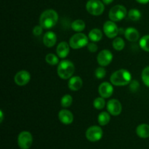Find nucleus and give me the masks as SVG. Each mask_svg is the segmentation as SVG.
Masks as SVG:
<instances>
[{"label": "nucleus", "mask_w": 149, "mask_h": 149, "mask_svg": "<svg viewBox=\"0 0 149 149\" xmlns=\"http://www.w3.org/2000/svg\"><path fill=\"white\" fill-rule=\"evenodd\" d=\"M57 42V36L54 32L48 31L44 35L43 43L47 47H52Z\"/></svg>", "instance_id": "obj_17"}, {"label": "nucleus", "mask_w": 149, "mask_h": 149, "mask_svg": "<svg viewBox=\"0 0 149 149\" xmlns=\"http://www.w3.org/2000/svg\"><path fill=\"white\" fill-rule=\"evenodd\" d=\"M103 31L107 37L113 39L119 34V28L113 21L108 20L103 25Z\"/></svg>", "instance_id": "obj_9"}, {"label": "nucleus", "mask_w": 149, "mask_h": 149, "mask_svg": "<svg viewBox=\"0 0 149 149\" xmlns=\"http://www.w3.org/2000/svg\"><path fill=\"white\" fill-rule=\"evenodd\" d=\"M111 120V116L110 113H107L106 111L101 112L100 114L98 115L97 117V122H98L99 125L101 126H105V125H108Z\"/></svg>", "instance_id": "obj_21"}, {"label": "nucleus", "mask_w": 149, "mask_h": 149, "mask_svg": "<svg viewBox=\"0 0 149 149\" xmlns=\"http://www.w3.org/2000/svg\"><path fill=\"white\" fill-rule=\"evenodd\" d=\"M31 74L27 71H20L15 76V82L18 86H25L30 81Z\"/></svg>", "instance_id": "obj_12"}, {"label": "nucleus", "mask_w": 149, "mask_h": 149, "mask_svg": "<svg viewBox=\"0 0 149 149\" xmlns=\"http://www.w3.org/2000/svg\"><path fill=\"white\" fill-rule=\"evenodd\" d=\"M0 116H1V119H0V122H3V118H4V114H3V111H0Z\"/></svg>", "instance_id": "obj_36"}, {"label": "nucleus", "mask_w": 149, "mask_h": 149, "mask_svg": "<svg viewBox=\"0 0 149 149\" xmlns=\"http://www.w3.org/2000/svg\"><path fill=\"white\" fill-rule=\"evenodd\" d=\"M45 61H46V62L48 64H49L51 65H57L59 63V60H58V56L52 53L47 54L46 55V57H45Z\"/></svg>", "instance_id": "obj_26"}, {"label": "nucleus", "mask_w": 149, "mask_h": 149, "mask_svg": "<svg viewBox=\"0 0 149 149\" xmlns=\"http://www.w3.org/2000/svg\"><path fill=\"white\" fill-rule=\"evenodd\" d=\"M140 47L141 49H143L146 52H149V35H146L143 36L139 42Z\"/></svg>", "instance_id": "obj_25"}, {"label": "nucleus", "mask_w": 149, "mask_h": 149, "mask_svg": "<svg viewBox=\"0 0 149 149\" xmlns=\"http://www.w3.org/2000/svg\"><path fill=\"white\" fill-rule=\"evenodd\" d=\"M103 135V130L99 126H91L87 130L85 133L86 138L90 142H97L102 138Z\"/></svg>", "instance_id": "obj_7"}, {"label": "nucleus", "mask_w": 149, "mask_h": 149, "mask_svg": "<svg viewBox=\"0 0 149 149\" xmlns=\"http://www.w3.org/2000/svg\"><path fill=\"white\" fill-rule=\"evenodd\" d=\"M58 15L55 10H45L39 17V25L45 29H50L58 23Z\"/></svg>", "instance_id": "obj_1"}, {"label": "nucleus", "mask_w": 149, "mask_h": 149, "mask_svg": "<svg viewBox=\"0 0 149 149\" xmlns=\"http://www.w3.org/2000/svg\"><path fill=\"white\" fill-rule=\"evenodd\" d=\"M82 79H81V77H77V76L70 78L68 83V88L72 90V91H78V90H79L82 87Z\"/></svg>", "instance_id": "obj_16"}, {"label": "nucleus", "mask_w": 149, "mask_h": 149, "mask_svg": "<svg viewBox=\"0 0 149 149\" xmlns=\"http://www.w3.org/2000/svg\"><path fill=\"white\" fill-rule=\"evenodd\" d=\"M73 98L71 95H65L63 96L62 99H61V106L63 108H68L72 104Z\"/></svg>", "instance_id": "obj_28"}, {"label": "nucleus", "mask_w": 149, "mask_h": 149, "mask_svg": "<svg viewBox=\"0 0 149 149\" xmlns=\"http://www.w3.org/2000/svg\"><path fill=\"white\" fill-rule=\"evenodd\" d=\"M103 1V2L105 4H111V3L113 2V0H102Z\"/></svg>", "instance_id": "obj_35"}, {"label": "nucleus", "mask_w": 149, "mask_h": 149, "mask_svg": "<svg viewBox=\"0 0 149 149\" xmlns=\"http://www.w3.org/2000/svg\"><path fill=\"white\" fill-rule=\"evenodd\" d=\"M56 52L58 57L61 58H65L70 52V45L65 42H62L58 44L56 48Z\"/></svg>", "instance_id": "obj_15"}, {"label": "nucleus", "mask_w": 149, "mask_h": 149, "mask_svg": "<svg viewBox=\"0 0 149 149\" xmlns=\"http://www.w3.org/2000/svg\"><path fill=\"white\" fill-rule=\"evenodd\" d=\"M75 71V66L71 61L64 60L59 63L57 73L60 78L63 79H68L72 77Z\"/></svg>", "instance_id": "obj_3"}, {"label": "nucleus", "mask_w": 149, "mask_h": 149, "mask_svg": "<svg viewBox=\"0 0 149 149\" xmlns=\"http://www.w3.org/2000/svg\"><path fill=\"white\" fill-rule=\"evenodd\" d=\"M58 119L61 123L68 125L72 123L74 121V115L70 111L63 109L58 113Z\"/></svg>", "instance_id": "obj_14"}, {"label": "nucleus", "mask_w": 149, "mask_h": 149, "mask_svg": "<svg viewBox=\"0 0 149 149\" xmlns=\"http://www.w3.org/2000/svg\"><path fill=\"white\" fill-rule=\"evenodd\" d=\"M93 106L97 110H101L106 106V101H105V98L100 97H97L95 99L94 102H93Z\"/></svg>", "instance_id": "obj_27"}, {"label": "nucleus", "mask_w": 149, "mask_h": 149, "mask_svg": "<svg viewBox=\"0 0 149 149\" xmlns=\"http://www.w3.org/2000/svg\"><path fill=\"white\" fill-rule=\"evenodd\" d=\"M87 45H88V38L84 33L80 32L71 36L69 40L70 47L74 49H81Z\"/></svg>", "instance_id": "obj_5"}, {"label": "nucleus", "mask_w": 149, "mask_h": 149, "mask_svg": "<svg viewBox=\"0 0 149 149\" xmlns=\"http://www.w3.org/2000/svg\"><path fill=\"white\" fill-rule=\"evenodd\" d=\"M138 86H139V84H138V82L137 81H132V83H131L130 84V88L132 89V91H135V90L138 89Z\"/></svg>", "instance_id": "obj_33"}, {"label": "nucleus", "mask_w": 149, "mask_h": 149, "mask_svg": "<svg viewBox=\"0 0 149 149\" xmlns=\"http://www.w3.org/2000/svg\"><path fill=\"white\" fill-rule=\"evenodd\" d=\"M138 3H141V4H147L149 2V0H136Z\"/></svg>", "instance_id": "obj_34"}, {"label": "nucleus", "mask_w": 149, "mask_h": 149, "mask_svg": "<svg viewBox=\"0 0 149 149\" xmlns=\"http://www.w3.org/2000/svg\"><path fill=\"white\" fill-rule=\"evenodd\" d=\"M42 31H43V28L40 25L35 26L33 29V35H35V36H40L42 33Z\"/></svg>", "instance_id": "obj_31"}, {"label": "nucleus", "mask_w": 149, "mask_h": 149, "mask_svg": "<svg viewBox=\"0 0 149 149\" xmlns=\"http://www.w3.org/2000/svg\"><path fill=\"white\" fill-rule=\"evenodd\" d=\"M107 110L112 116H119L122 111V106L116 99H111L107 103Z\"/></svg>", "instance_id": "obj_11"}, {"label": "nucleus", "mask_w": 149, "mask_h": 149, "mask_svg": "<svg viewBox=\"0 0 149 149\" xmlns=\"http://www.w3.org/2000/svg\"><path fill=\"white\" fill-rule=\"evenodd\" d=\"M127 14L126 7H124L123 5H118L113 6L110 10L109 13V17L111 20L113 22H118L123 20Z\"/></svg>", "instance_id": "obj_6"}, {"label": "nucleus", "mask_w": 149, "mask_h": 149, "mask_svg": "<svg viewBox=\"0 0 149 149\" xmlns=\"http://www.w3.org/2000/svg\"><path fill=\"white\" fill-rule=\"evenodd\" d=\"M113 49H116L117 51H121L124 49L125 46V41L122 39L121 37H116L113 41Z\"/></svg>", "instance_id": "obj_23"}, {"label": "nucleus", "mask_w": 149, "mask_h": 149, "mask_svg": "<svg viewBox=\"0 0 149 149\" xmlns=\"http://www.w3.org/2000/svg\"><path fill=\"white\" fill-rule=\"evenodd\" d=\"M87 48L90 52H95L97 50V46L94 42H92L87 45Z\"/></svg>", "instance_id": "obj_32"}, {"label": "nucleus", "mask_w": 149, "mask_h": 149, "mask_svg": "<svg viewBox=\"0 0 149 149\" xmlns=\"http://www.w3.org/2000/svg\"><path fill=\"white\" fill-rule=\"evenodd\" d=\"M141 77H142V80L144 84H146V86L149 87V66L146 67L143 70Z\"/></svg>", "instance_id": "obj_29"}, {"label": "nucleus", "mask_w": 149, "mask_h": 149, "mask_svg": "<svg viewBox=\"0 0 149 149\" xmlns=\"http://www.w3.org/2000/svg\"><path fill=\"white\" fill-rule=\"evenodd\" d=\"M132 76L126 69H120L115 71L111 76V82L112 84L118 87L126 86L131 81Z\"/></svg>", "instance_id": "obj_2"}, {"label": "nucleus", "mask_w": 149, "mask_h": 149, "mask_svg": "<svg viewBox=\"0 0 149 149\" xmlns=\"http://www.w3.org/2000/svg\"><path fill=\"white\" fill-rule=\"evenodd\" d=\"M136 133L141 138H149V125L146 124H141L138 125L136 129Z\"/></svg>", "instance_id": "obj_19"}, {"label": "nucleus", "mask_w": 149, "mask_h": 149, "mask_svg": "<svg viewBox=\"0 0 149 149\" xmlns=\"http://www.w3.org/2000/svg\"><path fill=\"white\" fill-rule=\"evenodd\" d=\"M88 38L93 42H99L103 38V33L98 29H93L90 31Z\"/></svg>", "instance_id": "obj_20"}, {"label": "nucleus", "mask_w": 149, "mask_h": 149, "mask_svg": "<svg viewBox=\"0 0 149 149\" xmlns=\"http://www.w3.org/2000/svg\"><path fill=\"white\" fill-rule=\"evenodd\" d=\"M128 17L132 21H138L141 17V13L138 9H131L128 12Z\"/></svg>", "instance_id": "obj_24"}, {"label": "nucleus", "mask_w": 149, "mask_h": 149, "mask_svg": "<svg viewBox=\"0 0 149 149\" xmlns=\"http://www.w3.org/2000/svg\"><path fill=\"white\" fill-rule=\"evenodd\" d=\"M86 10L92 15H100L105 10L104 3L100 0H89L86 4Z\"/></svg>", "instance_id": "obj_4"}, {"label": "nucleus", "mask_w": 149, "mask_h": 149, "mask_svg": "<svg viewBox=\"0 0 149 149\" xmlns=\"http://www.w3.org/2000/svg\"><path fill=\"white\" fill-rule=\"evenodd\" d=\"M95 74L96 78L97 79H103L106 77V71L103 66L98 67L96 68L95 71Z\"/></svg>", "instance_id": "obj_30"}, {"label": "nucleus", "mask_w": 149, "mask_h": 149, "mask_svg": "<svg viewBox=\"0 0 149 149\" xmlns=\"http://www.w3.org/2000/svg\"><path fill=\"white\" fill-rule=\"evenodd\" d=\"M125 38L130 42H137L140 38V33L137 29L132 27L127 28L125 31Z\"/></svg>", "instance_id": "obj_18"}, {"label": "nucleus", "mask_w": 149, "mask_h": 149, "mask_svg": "<svg viewBox=\"0 0 149 149\" xmlns=\"http://www.w3.org/2000/svg\"><path fill=\"white\" fill-rule=\"evenodd\" d=\"M33 143V137L29 131H23L17 137V144L20 148L29 149Z\"/></svg>", "instance_id": "obj_8"}, {"label": "nucleus", "mask_w": 149, "mask_h": 149, "mask_svg": "<svg viewBox=\"0 0 149 149\" xmlns=\"http://www.w3.org/2000/svg\"><path fill=\"white\" fill-rule=\"evenodd\" d=\"M85 23L82 20H76L71 23V29L74 31L81 32L84 30L85 29Z\"/></svg>", "instance_id": "obj_22"}, {"label": "nucleus", "mask_w": 149, "mask_h": 149, "mask_svg": "<svg viewBox=\"0 0 149 149\" xmlns=\"http://www.w3.org/2000/svg\"><path fill=\"white\" fill-rule=\"evenodd\" d=\"M113 60V54L109 49H103L98 53L97 61L101 66H107L111 63Z\"/></svg>", "instance_id": "obj_10"}, {"label": "nucleus", "mask_w": 149, "mask_h": 149, "mask_svg": "<svg viewBox=\"0 0 149 149\" xmlns=\"http://www.w3.org/2000/svg\"><path fill=\"white\" fill-rule=\"evenodd\" d=\"M113 92V86L109 82H103L98 87V93L100 97L103 98H109L112 95Z\"/></svg>", "instance_id": "obj_13"}]
</instances>
